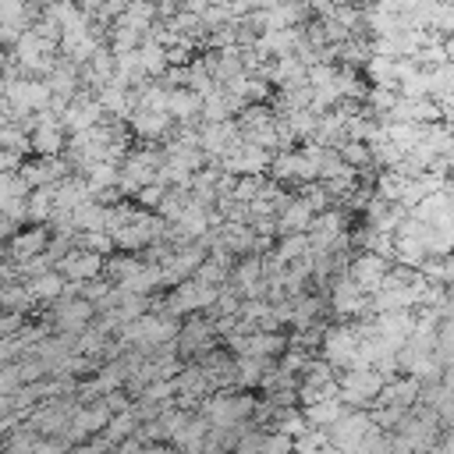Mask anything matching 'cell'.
I'll return each mask as SVG.
<instances>
[{"instance_id": "14", "label": "cell", "mask_w": 454, "mask_h": 454, "mask_svg": "<svg viewBox=\"0 0 454 454\" xmlns=\"http://www.w3.org/2000/svg\"><path fill=\"white\" fill-rule=\"evenodd\" d=\"M128 124H131V131L142 135V138H163V135L174 128V121H170L167 114H153V110H142V106L131 110Z\"/></svg>"}, {"instance_id": "27", "label": "cell", "mask_w": 454, "mask_h": 454, "mask_svg": "<svg viewBox=\"0 0 454 454\" xmlns=\"http://www.w3.org/2000/svg\"><path fill=\"white\" fill-rule=\"evenodd\" d=\"M323 447H326V433L323 429H312V426L301 436L291 440V454H323Z\"/></svg>"}, {"instance_id": "36", "label": "cell", "mask_w": 454, "mask_h": 454, "mask_svg": "<svg viewBox=\"0 0 454 454\" xmlns=\"http://www.w3.org/2000/svg\"><path fill=\"white\" fill-rule=\"evenodd\" d=\"M142 454H145V450H142Z\"/></svg>"}, {"instance_id": "30", "label": "cell", "mask_w": 454, "mask_h": 454, "mask_svg": "<svg viewBox=\"0 0 454 454\" xmlns=\"http://www.w3.org/2000/svg\"><path fill=\"white\" fill-rule=\"evenodd\" d=\"M259 454H291V440L287 436H280V433H266V440H262V450Z\"/></svg>"}, {"instance_id": "18", "label": "cell", "mask_w": 454, "mask_h": 454, "mask_svg": "<svg viewBox=\"0 0 454 454\" xmlns=\"http://www.w3.org/2000/svg\"><path fill=\"white\" fill-rule=\"evenodd\" d=\"M46 245H50V234H46L43 227H35V231H28V234H18V238H14L11 255H14L18 262H28V259L43 255V252H46Z\"/></svg>"}, {"instance_id": "11", "label": "cell", "mask_w": 454, "mask_h": 454, "mask_svg": "<svg viewBox=\"0 0 454 454\" xmlns=\"http://www.w3.org/2000/svg\"><path fill=\"white\" fill-rule=\"evenodd\" d=\"M89 316H92V305L85 298H78V294H60L57 298V312H53L57 330H67V333L71 330H85Z\"/></svg>"}, {"instance_id": "28", "label": "cell", "mask_w": 454, "mask_h": 454, "mask_svg": "<svg viewBox=\"0 0 454 454\" xmlns=\"http://www.w3.org/2000/svg\"><path fill=\"white\" fill-rule=\"evenodd\" d=\"M74 241L82 245V252H92V255H106V252H114V238H110L106 231H89V234H78Z\"/></svg>"}, {"instance_id": "35", "label": "cell", "mask_w": 454, "mask_h": 454, "mask_svg": "<svg viewBox=\"0 0 454 454\" xmlns=\"http://www.w3.org/2000/svg\"><path fill=\"white\" fill-rule=\"evenodd\" d=\"M0 71H4V46H0Z\"/></svg>"}, {"instance_id": "34", "label": "cell", "mask_w": 454, "mask_h": 454, "mask_svg": "<svg viewBox=\"0 0 454 454\" xmlns=\"http://www.w3.org/2000/svg\"><path fill=\"white\" fill-rule=\"evenodd\" d=\"M145 454H174V450H170V447H163V443H160V447H153V450H145Z\"/></svg>"}, {"instance_id": "9", "label": "cell", "mask_w": 454, "mask_h": 454, "mask_svg": "<svg viewBox=\"0 0 454 454\" xmlns=\"http://www.w3.org/2000/svg\"><path fill=\"white\" fill-rule=\"evenodd\" d=\"M103 255H92V252H82V248H74V252H67L60 262H57V273L67 280V284H85V280H96L99 273H103Z\"/></svg>"}, {"instance_id": "25", "label": "cell", "mask_w": 454, "mask_h": 454, "mask_svg": "<svg viewBox=\"0 0 454 454\" xmlns=\"http://www.w3.org/2000/svg\"><path fill=\"white\" fill-rule=\"evenodd\" d=\"M351 170H365V167H372V153H369V145L365 142H344L340 149H333Z\"/></svg>"}, {"instance_id": "3", "label": "cell", "mask_w": 454, "mask_h": 454, "mask_svg": "<svg viewBox=\"0 0 454 454\" xmlns=\"http://www.w3.org/2000/svg\"><path fill=\"white\" fill-rule=\"evenodd\" d=\"M174 337H177V323L167 319V316H156V312H145L142 319L121 326V340L142 344V348H156V344H167Z\"/></svg>"}, {"instance_id": "19", "label": "cell", "mask_w": 454, "mask_h": 454, "mask_svg": "<svg viewBox=\"0 0 454 454\" xmlns=\"http://www.w3.org/2000/svg\"><path fill=\"white\" fill-rule=\"evenodd\" d=\"M266 358H252V355H238L234 358V383L238 387H259L262 383V376H266Z\"/></svg>"}, {"instance_id": "23", "label": "cell", "mask_w": 454, "mask_h": 454, "mask_svg": "<svg viewBox=\"0 0 454 454\" xmlns=\"http://www.w3.org/2000/svg\"><path fill=\"white\" fill-rule=\"evenodd\" d=\"M231 277H234L238 291L259 284V280H262V259H259V255H245L238 266H231Z\"/></svg>"}, {"instance_id": "6", "label": "cell", "mask_w": 454, "mask_h": 454, "mask_svg": "<svg viewBox=\"0 0 454 454\" xmlns=\"http://www.w3.org/2000/svg\"><path fill=\"white\" fill-rule=\"evenodd\" d=\"M330 309H333L340 319L369 316V294H365L348 273H337V280H333V287H330Z\"/></svg>"}, {"instance_id": "26", "label": "cell", "mask_w": 454, "mask_h": 454, "mask_svg": "<svg viewBox=\"0 0 454 454\" xmlns=\"http://www.w3.org/2000/svg\"><path fill=\"white\" fill-rule=\"evenodd\" d=\"M110 294H114V284H110V280H103V277L85 280V284L78 287V298H85L92 309H96V305H106V301H110Z\"/></svg>"}, {"instance_id": "22", "label": "cell", "mask_w": 454, "mask_h": 454, "mask_svg": "<svg viewBox=\"0 0 454 454\" xmlns=\"http://www.w3.org/2000/svg\"><path fill=\"white\" fill-rule=\"evenodd\" d=\"M138 64H142L145 78H149V74H163V71H167V50H163L160 43H153V39H142V46H138Z\"/></svg>"}, {"instance_id": "1", "label": "cell", "mask_w": 454, "mask_h": 454, "mask_svg": "<svg viewBox=\"0 0 454 454\" xmlns=\"http://www.w3.org/2000/svg\"><path fill=\"white\" fill-rule=\"evenodd\" d=\"M383 390V376L376 369H344L337 376V397L351 411H369Z\"/></svg>"}, {"instance_id": "4", "label": "cell", "mask_w": 454, "mask_h": 454, "mask_svg": "<svg viewBox=\"0 0 454 454\" xmlns=\"http://www.w3.org/2000/svg\"><path fill=\"white\" fill-rule=\"evenodd\" d=\"M319 348H323V362H326L330 369H348V365H351V358H355V351H358L355 323H340V326L323 330Z\"/></svg>"}, {"instance_id": "24", "label": "cell", "mask_w": 454, "mask_h": 454, "mask_svg": "<svg viewBox=\"0 0 454 454\" xmlns=\"http://www.w3.org/2000/svg\"><path fill=\"white\" fill-rule=\"evenodd\" d=\"M28 220H32V223L53 220V188H35V192L28 195Z\"/></svg>"}, {"instance_id": "5", "label": "cell", "mask_w": 454, "mask_h": 454, "mask_svg": "<svg viewBox=\"0 0 454 454\" xmlns=\"http://www.w3.org/2000/svg\"><path fill=\"white\" fill-rule=\"evenodd\" d=\"M216 298H220V287H209V284L192 277V280L177 284V291L167 298V312L170 309L174 312H206V309L216 305Z\"/></svg>"}, {"instance_id": "16", "label": "cell", "mask_w": 454, "mask_h": 454, "mask_svg": "<svg viewBox=\"0 0 454 454\" xmlns=\"http://www.w3.org/2000/svg\"><path fill=\"white\" fill-rule=\"evenodd\" d=\"M177 394L184 397V408H192L199 397H206V390H209V380H206V372L199 369V365H188V369H181L177 372Z\"/></svg>"}, {"instance_id": "33", "label": "cell", "mask_w": 454, "mask_h": 454, "mask_svg": "<svg viewBox=\"0 0 454 454\" xmlns=\"http://www.w3.org/2000/svg\"><path fill=\"white\" fill-rule=\"evenodd\" d=\"M32 454H57V443H39L32 447Z\"/></svg>"}, {"instance_id": "10", "label": "cell", "mask_w": 454, "mask_h": 454, "mask_svg": "<svg viewBox=\"0 0 454 454\" xmlns=\"http://www.w3.org/2000/svg\"><path fill=\"white\" fill-rule=\"evenodd\" d=\"M419 394H422V387L411 380V376H394V380H387L383 383V390H380V404L383 408H401V411H411L415 404H419Z\"/></svg>"}, {"instance_id": "2", "label": "cell", "mask_w": 454, "mask_h": 454, "mask_svg": "<svg viewBox=\"0 0 454 454\" xmlns=\"http://www.w3.org/2000/svg\"><path fill=\"white\" fill-rule=\"evenodd\" d=\"M252 411H255V397L248 390H241V394H213V397L202 401V415L216 429H234L245 419H252Z\"/></svg>"}, {"instance_id": "8", "label": "cell", "mask_w": 454, "mask_h": 454, "mask_svg": "<svg viewBox=\"0 0 454 454\" xmlns=\"http://www.w3.org/2000/svg\"><path fill=\"white\" fill-rule=\"evenodd\" d=\"M387 270H390V259H383V255H372V252H358L351 262H348V277L365 291V294H376L380 291V284H383V277H387Z\"/></svg>"}, {"instance_id": "32", "label": "cell", "mask_w": 454, "mask_h": 454, "mask_svg": "<svg viewBox=\"0 0 454 454\" xmlns=\"http://www.w3.org/2000/svg\"><path fill=\"white\" fill-rule=\"evenodd\" d=\"M18 326V316H7V319H0V333H7V330H14Z\"/></svg>"}, {"instance_id": "21", "label": "cell", "mask_w": 454, "mask_h": 454, "mask_svg": "<svg viewBox=\"0 0 454 454\" xmlns=\"http://www.w3.org/2000/svg\"><path fill=\"white\" fill-rule=\"evenodd\" d=\"M135 422H138V415H135V408H128V411H117V415H110V422H106V443H124V440H131L135 436Z\"/></svg>"}, {"instance_id": "12", "label": "cell", "mask_w": 454, "mask_h": 454, "mask_svg": "<svg viewBox=\"0 0 454 454\" xmlns=\"http://www.w3.org/2000/svg\"><path fill=\"white\" fill-rule=\"evenodd\" d=\"M312 209H309V202L301 199V195H294L291 202H287V209L277 216V234L284 238V234H309V223H312Z\"/></svg>"}, {"instance_id": "20", "label": "cell", "mask_w": 454, "mask_h": 454, "mask_svg": "<svg viewBox=\"0 0 454 454\" xmlns=\"http://www.w3.org/2000/svg\"><path fill=\"white\" fill-rule=\"evenodd\" d=\"M309 252H312V241H309V234H284L273 255H277V259H280L284 266H291V262L305 259Z\"/></svg>"}, {"instance_id": "13", "label": "cell", "mask_w": 454, "mask_h": 454, "mask_svg": "<svg viewBox=\"0 0 454 454\" xmlns=\"http://www.w3.org/2000/svg\"><path fill=\"white\" fill-rule=\"evenodd\" d=\"M106 422H110V408H106V401L89 404V408H82L78 415H71V429H67V436H71V440H82V436H89V433H99Z\"/></svg>"}, {"instance_id": "31", "label": "cell", "mask_w": 454, "mask_h": 454, "mask_svg": "<svg viewBox=\"0 0 454 454\" xmlns=\"http://www.w3.org/2000/svg\"><path fill=\"white\" fill-rule=\"evenodd\" d=\"M440 383H443V387L454 394V365H443V372H440Z\"/></svg>"}, {"instance_id": "7", "label": "cell", "mask_w": 454, "mask_h": 454, "mask_svg": "<svg viewBox=\"0 0 454 454\" xmlns=\"http://www.w3.org/2000/svg\"><path fill=\"white\" fill-rule=\"evenodd\" d=\"M28 142H32V149L39 153V160H50V156H60V149L67 145L64 142V124H60V117H53V114H35L32 117V135H28Z\"/></svg>"}, {"instance_id": "29", "label": "cell", "mask_w": 454, "mask_h": 454, "mask_svg": "<svg viewBox=\"0 0 454 454\" xmlns=\"http://www.w3.org/2000/svg\"><path fill=\"white\" fill-rule=\"evenodd\" d=\"M163 192H167V188H160V184H149V188H142V192L135 195V206H138L142 213H149V209L156 213V206H160V199H163Z\"/></svg>"}, {"instance_id": "17", "label": "cell", "mask_w": 454, "mask_h": 454, "mask_svg": "<svg viewBox=\"0 0 454 454\" xmlns=\"http://www.w3.org/2000/svg\"><path fill=\"white\" fill-rule=\"evenodd\" d=\"M64 284H67V280H64L57 270H50V273L32 277V280L25 284V291H28L32 301H57V298L64 294Z\"/></svg>"}, {"instance_id": "15", "label": "cell", "mask_w": 454, "mask_h": 454, "mask_svg": "<svg viewBox=\"0 0 454 454\" xmlns=\"http://www.w3.org/2000/svg\"><path fill=\"white\" fill-rule=\"evenodd\" d=\"M344 411H348V408L340 404V397H323V401L301 408V415H305V422H309L312 429H330Z\"/></svg>"}]
</instances>
